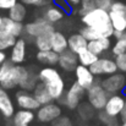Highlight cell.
<instances>
[{"label": "cell", "instance_id": "41", "mask_svg": "<svg viewBox=\"0 0 126 126\" xmlns=\"http://www.w3.org/2000/svg\"><path fill=\"white\" fill-rule=\"evenodd\" d=\"M105 126H119L118 124V119H116V116H111L108 121H107V124Z\"/></svg>", "mask_w": 126, "mask_h": 126}, {"label": "cell", "instance_id": "32", "mask_svg": "<svg viewBox=\"0 0 126 126\" xmlns=\"http://www.w3.org/2000/svg\"><path fill=\"white\" fill-rule=\"evenodd\" d=\"M80 107V105H79ZM93 105L88 102V103H82L80 109H79V115L83 119V120H89L93 116Z\"/></svg>", "mask_w": 126, "mask_h": 126}, {"label": "cell", "instance_id": "45", "mask_svg": "<svg viewBox=\"0 0 126 126\" xmlns=\"http://www.w3.org/2000/svg\"><path fill=\"white\" fill-rule=\"evenodd\" d=\"M2 20H4V17L0 15V30H1V27H2Z\"/></svg>", "mask_w": 126, "mask_h": 126}, {"label": "cell", "instance_id": "13", "mask_svg": "<svg viewBox=\"0 0 126 126\" xmlns=\"http://www.w3.org/2000/svg\"><path fill=\"white\" fill-rule=\"evenodd\" d=\"M79 56L75 51H72L71 49H66L65 51H63L59 56V66L65 70V71H74L77 67L79 64Z\"/></svg>", "mask_w": 126, "mask_h": 126}, {"label": "cell", "instance_id": "26", "mask_svg": "<svg viewBox=\"0 0 126 126\" xmlns=\"http://www.w3.org/2000/svg\"><path fill=\"white\" fill-rule=\"evenodd\" d=\"M77 56H79V61H80V64H82L84 66H91V65H93L99 58H98V55H95L94 53H92L89 49H84L82 50L81 53H79L77 54Z\"/></svg>", "mask_w": 126, "mask_h": 126}, {"label": "cell", "instance_id": "2", "mask_svg": "<svg viewBox=\"0 0 126 126\" xmlns=\"http://www.w3.org/2000/svg\"><path fill=\"white\" fill-rule=\"evenodd\" d=\"M39 81L45 83L51 97L54 99H60L65 92V82L60 76L59 71L53 66H47L38 72Z\"/></svg>", "mask_w": 126, "mask_h": 126}, {"label": "cell", "instance_id": "19", "mask_svg": "<svg viewBox=\"0 0 126 126\" xmlns=\"http://www.w3.org/2000/svg\"><path fill=\"white\" fill-rule=\"evenodd\" d=\"M51 49L59 54L69 49V38H66L61 32L54 31L51 34Z\"/></svg>", "mask_w": 126, "mask_h": 126}, {"label": "cell", "instance_id": "23", "mask_svg": "<svg viewBox=\"0 0 126 126\" xmlns=\"http://www.w3.org/2000/svg\"><path fill=\"white\" fill-rule=\"evenodd\" d=\"M109 48H110V38L109 37H102L100 39L89 41L88 45H87V49H89L95 55H100L104 50H107Z\"/></svg>", "mask_w": 126, "mask_h": 126}, {"label": "cell", "instance_id": "34", "mask_svg": "<svg viewBox=\"0 0 126 126\" xmlns=\"http://www.w3.org/2000/svg\"><path fill=\"white\" fill-rule=\"evenodd\" d=\"M12 66H14V63L11 60L10 61H4L0 65V82H2L6 79V76L9 75V72L12 69Z\"/></svg>", "mask_w": 126, "mask_h": 126}, {"label": "cell", "instance_id": "1", "mask_svg": "<svg viewBox=\"0 0 126 126\" xmlns=\"http://www.w3.org/2000/svg\"><path fill=\"white\" fill-rule=\"evenodd\" d=\"M82 22L86 26H91V27L95 28L104 37L110 38L111 36H114L115 30L113 27L109 11H107V10L95 7L91 12H88L84 16H82Z\"/></svg>", "mask_w": 126, "mask_h": 126}, {"label": "cell", "instance_id": "5", "mask_svg": "<svg viewBox=\"0 0 126 126\" xmlns=\"http://www.w3.org/2000/svg\"><path fill=\"white\" fill-rule=\"evenodd\" d=\"M110 20L115 31H126V4L121 1H114L109 10Z\"/></svg>", "mask_w": 126, "mask_h": 126}, {"label": "cell", "instance_id": "6", "mask_svg": "<svg viewBox=\"0 0 126 126\" xmlns=\"http://www.w3.org/2000/svg\"><path fill=\"white\" fill-rule=\"evenodd\" d=\"M25 32L30 36V37H38L44 33H53L54 32V27L53 23H50L45 17L37 18L33 22H28L25 26Z\"/></svg>", "mask_w": 126, "mask_h": 126}, {"label": "cell", "instance_id": "15", "mask_svg": "<svg viewBox=\"0 0 126 126\" xmlns=\"http://www.w3.org/2000/svg\"><path fill=\"white\" fill-rule=\"evenodd\" d=\"M0 113L5 118H11L15 114V107L10 95L6 92V88L0 86Z\"/></svg>", "mask_w": 126, "mask_h": 126}, {"label": "cell", "instance_id": "24", "mask_svg": "<svg viewBox=\"0 0 126 126\" xmlns=\"http://www.w3.org/2000/svg\"><path fill=\"white\" fill-rule=\"evenodd\" d=\"M64 10L56 5H49L44 11V17L50 23H56L64 18Z\"/></svg>", "mask_w": 126, "mask_h": 126}, {"label": "cell", "instance_id": "10", "mask_svg": "<svg viewBox=\"0 0 126 126\" xmlns=\"http://www.w3.org/2000/svg\"><path fill=\"white\" fill-rule=\"evenodd\" d=\"M60 115H61V108L58 104H53V103L41 105V108L37 111V119L43 124L53 123Z\"/></svg>", "mask_w": 126, "mask_h": 126}, {"label": "cell", "instance_id": "30", "mask_svg": "<svg viewBox=\"0 0 126 126\" xmlns=\"http://www.w3.org/2000/svg\"><path fill=\"white\" fill-rule=\"evenodd\" d=\"M84 38L89 42V41H95V39H100L102 37H104L100 32H98L95 28L91 27V26H84L80 32Z\"/></svg>", "mask_w": 126, "mask_h": 126}, {"label": "cell", "instance_id": "18", "mask_svg": "<svg viewBox=\"0 0 126 126\" xmlns=\"http://www.w3.org/2000/svg\"><path fill=\"white\" fill-rule=\"evenodd\" d=\"M26 41L25 39H17L15 45L12 47L10 60L14 64H22L26 59Z\"/></svg>", "mask_w": 126, "mask_h": 126}, {"label": "cell", "instance_id": "4", "mask_svg": "<svg viewBox=\"0 0 126 126\" xmlns=\"http://www.w3.org/2000/svg\"><path fill=\"white\" fill-rule=\"evenodd\" d=\"M28 72H30V70L27 67H25L22 65H14L12 69L10 70L9 75L6 76V79L2 82H0V86H2L6 89H12V88L20 86L26 80V77L28 76Z\"/></svg>", "mask_w": 126, "mask_h": 126}, {"label": "cell", "instance_id": "16", "mask_svg": "<svg viewBox=\"0 0 126 126\" xmlns=\"http://www.w3.org/2000/svg\"><path fill=\"white\" fill-rule=\"evenodd\" d=\"M0 31H4V32H6L9 34H12L17 38L25 32V26H22V22L15 21L11 17H4L2 27H1Z\"/></svg>", "mask_w": 126, "mask_h": 126}, {"label": "cell", "instance_id": "7", "mask_svg": "<svg viewBox=\"0 0 126 126\" xmlns=\"http://www.w3.org/2000/svg\"><path fill=\"white\" fill-rule=\"evenodd\" d=\"M87 89H84L83 87L79 82L72 83V86L67 89V92L64 95V103L69 109H76L80 105V102L82 100L84 97V92Z\"/></svg>", "mask_w": 126, "mask_h": 126}, {"label": "cell", "instance_id": "42", "mask_svg": "<svg viewBox=\"0 0 126 126\" xmlns=\"http://www.w3.org/2000/svg\"><path fill=\"white\" fill-rule=\"evenodd\" d=\"M120 118H121V121L123 123H126V100H125V105H124V109L120 114Z\"/></svg>", "mask_w": 126, "mask_h": 126}, {"label": "cell", "instance_id": "40", "mask_svg": "<svg viewBox=\"0 0 126 126\" xmlns=\"http://www.w3.org/2000/svg\"><path fill=\"white\" fill-rule=\"evenodd\" d=\"M54 4H55L56 6L61 7L64 11H69V10H70V6H71L67 0H54Z\"/></svg>", "mask_w": 126, "mask_h": 126}, {"label": "cell", "instance_id": "35", "mask_svg": "<svg viewBox=\"0 0 126 126\" xmlns=\"http://www.w3.org/2000/svg\"><path fill=\"white\" fill-rule=\"evenodd\" d=\"M115 61H116L118 69L121 72H126V53H123L120 55H116Z\"/></svg>", "mask_w": 126, "mask_h": 126}, {"label": "cell", "instance_id": "20", "mask_svg": "<svg viewBox=\"0 0 126 126\" xmlns=\"http://www.w3.org/2000/svg\"><path fill=\"white\" fill-rule=\"evenodd\" d=\"M59 56H60V54L54 51L53 49L38 50V53H37V60L44 65H48V66H53V65L59 64Z\"/></svg>", "mask_w": 126, "mask_h": 126}, {"label": "cell", "instance_id": "39", "mask_svg": "<svg viewBox=\"0 0 126 126\" xmlns=\"http://www.w3.org/2000/svg\"><path fill=\"white\" fill-rule=\"evenodd\" d=\"M25 5H32V6H45L49 0H21Z\"/></svg>", "mask_w": 126, "mask_h": 126}, {"label": "cell", "instance_id": "22", "mask_svg": "<svg viewBox=\"0 0 126 126\" xmlns=\"http://www.w3.org/2000/svg\"><path fill=\"white\" fill-rule=\"evenodd\" d=\"M87 45H88V41L81 33H76V34H72L69 37V49H71L76 54L87 49Z\"/></svg>", "mask_w": 126, "mask_h": 126}, {"label": "cell", "instance_id": "43", "mask_svg": "<svg viewBox=\"0 0 126 126\" xmlns=\"http://www.w3.org/2000/svg\"><path fill=\"white\" fill-rule=\"evenodd\" d=\"M4 61H6V54H5L4 51L0 50V65H1Z\"/></svg>", "mask_w": 126, "mask_h": 126}, {"label": "cell", "instance_id": "27", "mask_svg": "<svg viewBox=\"0 0 126 126\" xmlns=\"http://www.w3.org/2000/svg\"><path fill=\"white\" fill-rule=\"evenodd\" d=\"M16 37L12 34H9L4 31H0V50L5 51L10 48H12L16 43Z\"/></svg>", "mask_w": 126, "mask_h": 126}, {"label": "cell", "instance_id": "31", "mask_svg": "<svg viewBox=\"0 0 126 126\" xmlns=\"http://www.w3.org/2000/svg\"><path fill=\"white\" fill-rule=\"evenodd\" d=\"M123 53H126V31L123 32V34L119 38H116V42L113 47V54L115 56Z\"/></svg>", "mask_w": 126, "mask_h": 126}, {"label": "cell", "instance_id": "47", "mask_svg": "<svg viewBox=\"0 0 126 126\" xmlns=\"http://www.w3.org/2000/svg\"><path fill=\"white\" fill-rule=\"evenodd\" d=\"M121 126H126V123H123V125Z\"/></svg>", "mask_w": 126, "mask_h": 126}, {"label": "cell", "instance_id": "38", "mask_svg": "<svg viewBox=\"0 0 126 126\" xmlns=\"http://www.w3.org/2000/svg\"><path fill=\"white\" fill-rule=\"evenodd\" d=\"M16 4L17 0H0V10H10Z\"/></svg>", "mask_w": 126, "mask_h": 126}, {"label": "cell", "instance_id": "8", "mask_svg": "<svg viewBox=\"0 0 126 126\" xmlns=\"http://www.w3.org/2000/svg\"><path fill=\"white\" fill-rule=\"evenodd\" d=\"M102 86L109 94H116L119 92H123L124 87L126 86V77L120 72H115L104 79L102 81Z\"/></svg>", "mask_w": 126, "mask_h": 126}, {"label": "cell", "instance_id": "36", "mask_svg": "<svg viewBox=\"0 0 126 126\" xmlns=\"http://www.w3.org/2000/svg\"><path fill=\"white\" fill-rule=\"evenodd\" d=\"M51 126H72V121L67 116H61L60 115L58 119H55L51 123Z\"/></svg>", "mask_w": 126, "mask_h": 126}, {"label": "cell", "instance_id": "14", "mask_svg": "<svg viewBox=\"0 0 126 126\" xmlns=\"http://www.w3.org/2000/svg\"><path fill=\"white\" fill-rule=\"evenodd\" d=\"M125 98L123 95H119V94H113L109 97L107 104H105V108L104 110L110 115V116H118L121 114L123 109H124V105H125Z\"/></svg>", "mask_w": 126, "mask_h": 126}, {"label": "cell", "instance_id": "17", "mask_svg": "<svg viewBox=\"0 0 126 126\" xmlns=\"http://www.w3.org/2000/svg\"><path fill=\"white\" fill-rule=\"evenodd\" d=\"M34 120L33 110L20 109L12 116V126H30Z\"/></svg>", "mask_w": 126, "mask_h": 126}, {"label": "cell", "instance_id": "48", "mask_svg": "<svg viewBox=\"0 0 126 126\" xmlns=\"http://www.w3.org/2000/svg\"><path fill=\"white\" fill-rule=\"evenodd\" d=\"M41 126H45V125H41Z\"/></svg>", "mask_w": 126, "mask_h": 126}, {"label": "cell", "instance_id": "9", "mask_svg": "<svg viewBox=\"0 0 126 126\" xmlns=\"http://www.w3.org/2000/svg\"><path fill=\"white\" fill-rule=\"evenodd\" d=\"M91 71L95 75V76H102V75H113L115 74L119 69L116 65V61L111 60V59H98L93 65L89 66Z\"/></svg>", "mask_w": 126, "mask_h": 126}, {"label": "cell", "instance_id": "28", "mask_svg": "<svg viewBox=\"0 0 126 126\" xmlns=\"http://www.w3.org/2000/svg\"><path fill=\"white\" fill-rule=\"evenodd\" d=\"M51 34L53 33H44L36 37V47L38 50H50L51 49Z\"/></svg>", "mask_w": 126, "mask_h": 126}, {"label": "cell", "instance_id": "29", "mask_svg": "<svg viewBox=\"0 0 126 126\" xmlns=\"http://www.w3.org/2000/svg\"><path fill=\"white\" fill-rule=\"evenodd\" d=\"M38 81H39V76L36 75L33 71L30 70L28 76L26 77V80H25L22 83L20 84V87H21L22 89H25V91H32V89H34L36 86L38 84Z\"/></svg>", "mask_w": 126, "mask_h": 126}, {"label": "cell", "instance_id": "21", "mask_svg": "<svg viewBox=\"0 0 126 126\" xmlns=\"http://www.w3.org/2000/svg\"><path fill=\"white\" fill-rule=\"evenodd\" d=\"M33 94H34V97L37 98V100L41 103V105L51 103V102L54 100V98L51 97V94H50L48 87L45 86V83H43L41 81L36 86V88L33 89Z\"/></svg>", "mask_w": 126, "mask_h": 126}, {"label": "cell", "instance_id": "12", "mask_svg": "<svg viewBox=\"0 0 126 126\" xmlns=\"http://www.w3.org/2000/svg\"><path fill=\"white\" fill-rule=\"evenodd\" d=\"M75 74H76V82H79L84 89L91 88L95 83V75L91 71L88 66H84L82 64L77 65Z\"/></svg>", "mask_w": 126, "mask_h": 126}, {"label": "cell", "instance_id": "11", "mask_svg": "<svg viewBox=\"0 0 126 126\" xmlns=\"http://www.w3.org/2000/svg\"><path fill=\"white\" fill-rule=\"evenodd\" d=\"M16 103L21 109L27 110H38L41 108V103L37 100L34 94L28 93V91H18L16 93Z\"/></svg>", "mask_w": 126, "mask_h": 126}, {"label": "cell", "instance_id": "37", "mask_svg": "<svg viewBox=\"0 0 126 126\" xmlns=\"http://www.w3.org/2000/svg\"><path fill=\"white\" fill-rule=\"evenodd\" d=\"M94 1H95L97 7L103 9V10H107V11L110 10V7H111V5L114 2L113 0H94Z\"/></svg>", "mask_w": 126, "mask_h": 126}, {"label": "cell", "instance_id": "46", "mask_svg": "<svg viewBox=\"0 0 126 126\" xmlns=\"http://www.w3.org/2000/svg\"><path fill=\"white\" fill-rule=\"evenodd\" d=\"M123 93H124V94H126V86L124 87V89H123Z\"/></svg>", "mask_w": 126, "mask_h": 126}, {"label": "cell", "instance_id": "44", "mask_svg": "<svg viewBox=\"0 0 126 126\" xmlns=\"http://www.w3.org/2000/svg\"><path fill=\"white\" fill-rule=\"evenodd\" d=\"M70 5H79L81 4V0H67Z\"/></svg>", "mask_w": 126, "mask_h": 126}, {"label": "cell", "instance_id": "25", "mask_svg": "<svg viewBox=\"0 0 126 126\" xmlns=\"http://www.w3.org/2000/svg\"><path fill=\"white\" fill-rule=\"evenodd\" d=\"M26 15H27V9L22 1L17 2L9 10V17H11L12 20L18 21V22H22L26 18Z\"/></svg>", "mask_w": 126, "mask_h": 126}, {"label": "cell", "instance_id": "33", "mask_svg": "<svg viewBox=\"0 0 126 126\" xmlns=\"http://www.w3.org/2000/svg\"><path fill=\"white\" fill-rule=\"evenodd\" d=\"M95 7H97V5H95V1L94 0H81V7H80L79 14L81 16H84L86 14L91 12Z\"/></svg>", "mask_w": 126, "mask_h": 126}, {"label": "cell", "instance_id": "3", "mask_svg": "<svg viewBox=\"0 0 126 126\" xmlns=\"http://www.w3.org/2000/svg\"><path fill=\"white\" fill-rule=\"evenodd\" d=\"M109 93L100 83H94L87 89V99L97 110H103L109 99Z\"/></svg>", "mask_w": 126, "mask_h": 126}]
</instances>
